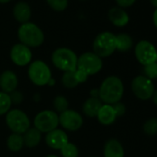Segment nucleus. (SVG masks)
<instances>
[{"label":"nucleus","instance_id":"1","mask_svg":"<svg viewBox=\"0 0 157 157\" xmlns=\"http://www.w3.org/2000/svg\"><path fill=\"white\" fill-rule=\"evenodd\" d=\"M99 91V98L105 105H114L120 102L124 94V85L117 76H109L102 82Z\"/></svg>","mask_w":157,"mask_h":157},{"label":"nucleus","instance_id":"2","mask_svg":"<svg viewBox=\"0 0 157 157\" xmlns=\"http://www.w3.org/2000/svg\"><path fill=\"white\" fill-rule=\"evenodd\" d=\"M18 37L21 44L31 47H38L44 41V34L41 28L33 22L23 23L18 30Z\"/></svg>","mask_w":157,"mask_h":157},{"label":"nucleus","instance_id":"3","mask_svg":"<svg viewBox=\"0 0 157 157\" xmlns=\"http://www.w3.org/2000/svg\"><path fill=\"white\" fill-rule=\"evenodd\" d=\"M54 66L64 72L74 71L77 69L78 56L74 51L67 47H60L56 49L51 56Z\"/></svg>","mask_w":157,"mask_h":157},{"label":"nucleus","instance_id":"4","mask_svg":"<svg viewBox=\"0 0 157 157\" xmlns=\"http://www.w3.org/2000/svg\"><path fill=\"white\" fill-rule=\"evenodd\" d=\"M94 53L101 58L108 57L117 50L116 35L110 32H103L99 33L93 44Z\"/></svg>","mask_w":157,"mask_h":157},{"label":"nucleus","instance_id":"5","mask_svg":"<svg viewBox=\"0 0 157 157\" xmlns=\"http://www.w3.org/2000/svg\"><path fill=\"white\" fill-rule=\"evenodd\" d=\"M28 76L31 82L37 86H44L52 80L49 67L42 60H35L30 64Z\"/></svg>","mask_w":157,"mask_h":157},{"label":"nucleus","instance_id":"6","mask_svg":"<svg viewBox=\"0 0 157 157\" xmlns=\"http://www.w3.org/2000/svg\"><path fill=\"white\" fill-rule=\"evenodd\" d=\"M103 67V60L94 52L83 53L78 57L77 69L88 77L98 73Z\"/></svg>","mask_w":157,"mask_h":157},{"label":"nucleus","instance_id":"7","mask_svg":"<svg viewBox=\"0 0 157 157\" xmlns=\"http://www.w3.org/2000/svg\"><path fill=\"white\" fill-rule=\"evenodd\" d=\"M6 123L13 133L23 134L30 128V119L25 112L20 109L10 110L6 116Z\"/></svg>","mask_w":157,"mask_h":157},{"label":"nucleus","instance_id":"8","mask_svg":"<svg viewBox=\"0 0 157 157\" xmlns=\"http://www.w3.org/2000/svg\"><path fill=\"white\" fill-rule=\"evenodd\" d=\"M131 90L133 94L140 100L147 101L151 99L155 91L152 81L149 80L143 75L135 77L131 82Z\"/></svg>","mask_w":157,"mask_h":157},{"label":"nucleus","instance_id":"9","mask_svg":"<svg viewBox=\"0 0 157 157\" xmlns=\"http://www.w3.org/2000/svg\"><path fill=\"white\" fill-rule=\"evenodd\" d=\"M59 125L58 115L52 110H44L38 113L34 117V128L40 132L48 133Z\"/></svg>","mask_w":157,"mask_h":157},{"label":"nucleus","instance_id":"10","mask_svg":"<svg viewBox=\"0 0 157 157\" xmlns=\"http://www.w3.org/2000/svg\"><path fill=\"white\" fill-rule=\"evenodd\" d=\"M156 53H157V49L155 48V46L151 43L146 40L140 41L136 44L134 49L136 59L142 66H146L148 64L155 62Z\"/></svg>","mask_w":157,"mask_h":157},{"label":"nucleus","instance_id":"11","mask_svg":"<svg viewBox=\"0 0 157 157\" xmlns=\"http://www.w3.org/2000/svg\"><path fill=\"white\" fill-rule=\"evenodd\" d=\"M59 124L65 129L69 131H76L80 129L83 125V119L80 113L74 110H66L58 116Z\"/></svg>","mask_w":157,"mask_h":157},{"label":"nucleus","instance_id":"12","mask_svg":"<svg viewBox=\"0 0 157 157\" xmlns=\"http://www.w3.org/2000/svg\"><path fill=\"white\" fill-rule=\"evenodd\" d=\"M32 57L33 54L31 48L21 43L14 44L10 50V58L12 62L17 66L23 67L30 64Z\"/></svg>","mask_w":157,"mask_h":157},{"label":"nucleus","instance_id":"13","mask_svg":"<svg viewBox=\"0 0 157 157\" xmlns=\"http://www.w3.org/2000/svg\"><path fill=\"white\" fill-rule=\"evenodd\" d=\"M45 142L50 148L55 150H60L65 144L68 142V137L64 130L56 128L46 133Z\"/></svg>","mask_w":157,"mask_h":157},{"label":"nucleus","instance_id":"14","mask_svg":"<svg viewBox=\"0 0 157 157\" xmlns=\"http://www.w3.org/2000/svg\"><path fill=\"white\" fill-rule=\"evenodd\" d=\"M18 77L12 70H6L0 75V88L8 94L16 91L18 87Z\"/></svg>","mask_w":157,"mask_h":157},{"label":"nucleus","instance_id":"15","mask_svg":"<svg viewBox=\"0 0 157 157\" xmlns=\"http://www.w3.org/2000/svg\"><path fill=\"white\" fill-rule=\"evenodd\" d=\"M13 16L21 24L29 22L32 17V10L30 5L23 1L18 2L13 8Z\"/></svg>","mask_w":157,"mask_h":157},{"label":"nucleus","instance_id":"16","mask_svg":"<svg viewBox=\"0 0 157 157\" xmlns=\"http://www.w3.org/2000/svg\"><path fill=\"white\" fill-rule=\"evenodd\" d=\"M108 19L117 27H124L129 21L128 14L121 8H112L108 11Z\"/></svg>","mask_w":157,"mask_h":157},{"label":"nucleus","instance_id":"17","mask_svg":"<svg viewBox=\"0 0 157 157\" xmlns=\"http://www.w3.org/2000/svg\"><path fill=\"white\" fill-rule=\"evenodd\" d=\"M125 151L123 145L117 139L108 140L104 147L105 157H124Z\"/></svg>","mask_w":157,"mask_h":157},{"label":"nucleus","instance_id":"18","mask_svg":"<svg viewBox=\"0 0 157 157\" xmlns=\"http://www.w3.org/2000/svg\"><path fill=\"white\" fill-rule=\"evenodd\" d=\"M98 121L105 126H109L113 124L116 119H117V115L116 112L113 108L112 105H103L102 107L100 108L97 116H96Z\"/></svg>","mask_w":157,"mask_h":157},{"label":"nucleus","instance_id":"19","mask_svg":"<svg viewBox=\"0 0 157 157\" xmlns=\"http://www.w3.org/2000/svg\"><path fill=\"white\" fill-rule=\"evenodd\" d=\"M102 105L103 102L99 97H90L84 102L82 105L83 114L89 117H95Z\"/></svg>","mask_w":157,"mask_h":157},{"label":"nucleus","instance_id":"20","mask_svg":"<svg viewBox=\"0 0 157 157\" xmlns=\"http://www.w3.org/2000/svg\"><path fill=\"white\" fill-rule=\"evenodd\" d=\"M23 140L24 145L28 148H34L36 147L42 139V132H40L35 128H30L25 133H23Z\"/></svg>","mask_w":157,"mask_h":157},{"label":"nucleus","instance_id":"21","mask_svg":"<svg viewBox=\"0 0 157 157\" xmlns=\"http://www.w3.org/2000/svg\"><path fill=\"white\" fill-rule=\"evenodd\" d=\"M7 145L11 151H20L24 146L23 136L18 133L10 134L7 140Z\"/></svg>","mask_w":157,"mask_h":157},{"label":"nucleus","instance_id":"22","mask_svg":"<svg viewBox=\"0 0 157 157\" xmlns=\"http://www.w3.org/2000/svg\"><path fill=\"white\" fill-rule=\"evenodd\" d=\"M117 50L119 52H128L133 44L132 38L127 33H119L116 35Z\"/></svg>","mask_w":157,"mask_h":157},{"label":"nucleus","instance_id":"23","mask_svg":"<svg viewBox=\"0 0 157 157\" xmlns=\"http://www.w3.org/2000/svg\"><path fill=\"white\" fill-rule=\"evenodd\" d=\"M61 82H62V84L67 89H73L80 84L76 78L75 70L64 72L62 78H61Z\"/></svg>","mask_w":157,"mask_h":157},{"label":"nucleus","instance_id":"24","mask_svg":"<svg viewBox=\"0 0 157 157\" xmlns=\"http://www.w3.org/2000/svg\"><path fill=\"white\" fill-rule=\"evenodd\" d=\"M12 102L10 94L0 92V116L7 114L11 107Z\"/></svg>","mask_w":157,"mask_h":157},{"label":"nucleus","instance_id":"25","mask_svg":"<svg viewBox=\"0 0 157 157\" xmlns=\"http://www.w3.org/2000/svg\"><path fill=\"white\" fill-rule=\"evenodd\" d=\"M142 129L145 134L149 136H154L157 134V118L152 117L146 120L142 126Z\"/></svg>","mask_w":157,"mask_h":157},{"label":"nucleus","instance_id":"26","mask_svg":"<svg viewBox=\"0 0 157 157\" xmlns=\"http://www.w3.org/2000/svg\"><path fill=\"white\" fill-rule=\"evenodd\" d=\"M61 155L63 157H78V150L77 146L71 142H67L60 149Z\"/></svg>","mask_w":157,"mask_h":157},{"label":"nucleus","instance_id":"27","mask_svg":"<svg viewBox=\"0 0 157 157\" xmlns=\"http://www.w3.org/2000/svg\"><path fill=\"white\" fill-rule=\"evenodd\" d=\"M47 5L55 11H64L68 6V0H46Z\"/></svg>","mask_w":157,"mask_h":157},{"label":"nucleus","instance_id":"28","mask_svg":"<svg viewBox=\"0 0 157 157\" xmlns=\"http://www.w3.org/2000/svg\"><path fill=\"white\" fill-rule=\"evenodd\" d=\"M143 76H145L151 81L157 78V63L153 62L143 66Z\"/></svg>","mask_w":157,"mask_h":157},{"label":"nucleus","instance_id":"29","mask_svg":"<svg viewBox=\"0 0 157 157\" xmlns=\"http://www.w3.org/2000/svg\"><path fill=\"white\" fill-rule=\"evenodd\" d=\"M53 104H54L55 109L59 113H62L68 109V101L67 100V98L65 96H62V95L56 96L54 99Z\"/></svg>","mask_w":157,"mask_h":157},{"label":"nucleus","instance_id":"30","mask_svg":"<svg viewBox=\"0 0 157 157\" xmlns=\"http://www.w3.org/2000/svg\"><path fill=\"white\" fill-rule=\"evenodd\" d=\"M112 105H113V108H114V110H115L116 115H117V117L123 116L126 113V106H125L124 104L118 102V103H116V104H114Z\"/></svg>","mask_w":157,"mask_h":157},{"label":"nucleus","instance_id":"31","mask_svg":"<svg viewBox=\"0 0 157 157\" xmlns=\"http://www.w3.org/2000/svg\"><path fill=\"white\" fill-rule=\"evenodd\" d=\"M10 96V99H11V102L15 103V104H20L23 100L22 94L21 93L17 92V91H14L13 93H11V94Z\"/></svg>","mask_w":157,"mask_h":157},{"label":"nucleus","instance_id":"32","mask_svg":"<svg viewBox=\"0 0 157 157\" xmlns=\"http://www.w3.org/2000/svg\"><path fill=\"white\" fill-rule=\"evenodd\" d=\"M116 2L119 6V8L125 9L131 7L136 2V0H116Z\"/></svg>","mask_w":157,"mask_h":157},{"label":"nucleus","instance_id":"33","mask_svg":"<svg viewBox=\"0 0 157 157\" xmlns=\"http://www.w3.org/2000/svg\"><path fill=\"white\" fill-rule=\"evenodd\" d=\"M152 21H153V24H154V26L156 27V29H157V9L154 10V12H153V15H152Z\"/></svg>","mask_w":157,"mask_h":157},{"label":"nucleus","instance_id":"34","mask_svg":"<svg viewBox=\"0 0 157 157\" xmlns=\"http://www.w3.org/2000/svg\"><path fill=\"white\" fill-rule=\"evenodd\" d=\"M151 99H152L153 104L157 106V90L154 91V93H153V94H152V96H151Z\"/></svg>","mask_w":157,"mask_h":157},{"label":"nucleus","instance_id":"35","mask_svg":"<svg viewBox=\"0 0 157 157\" xmlns=\"http://www.w3.org/2000/svg\"><path fill=\"white\" fill-rule=\"evenodd\" d=\"M150 1H151V5H152L153 7H155V8L157 9V0H150Z\"/></svg>","mask_w":157,"mask_h":157},{"label":"nucleus","instance_id":"36","mask_svg":"<svg viewBox=\"0 0 157 157\" xmlns=\"http://www.w3.org/2000/svg\"><path fill=\"white\" fill-rule=\"evenodd\" d=\"M11 0H0V4H7Z\"/></svg>","mask_w":157,"mask_h":157},{"label":"nucleus","instance_id":"37","mask_svg":"<svg viewBox=\"0 0 157 157\" xmlns=\"http://www.w3.org/2000/svg\"><path fill=\"white\" fill-rule=\"evenodd\" d=\"M46 157H58V156H56V155H53V154H50V155H47Z\"/></svg>","mask_w":157,"mask_h":157},{"label":"nucleus","instance_id":"38","mask_svg":"<svg viewBox=\"0 0 157 157\" xmlns=\"http://www.w3.org/2000/svg\"><path fill=\"white\" fill-rule=\"evenodd\" d=\"M155 62L157 63V53H156V58H155Z\"/></svg>","mask_w":157,"mask_h":157},{"label":"nucleus","instance_id":"39","mask_svg":"<svg viewBox=\"0 0 157 157\" xmlns=\"http://www.w3.org/2000/svg\"><path fill=\"white\" fill-rule=\"evenodd\" d=\"M82 1H86V0H82Z\"/></svg>","mask_w":157,"mask_h":157},{"label":"nucleus","instance_id":"40","mask_svg":"<svg viewBox=\"0 0 157 157\" xmlns=\"http://www.w3.org/2000/svg\"><path fill=\"white\" fill-rule=\"evenodd\" d=\"M93 157H94V156H93Z\"/></svg>","mask_w":157,"mask_h":157}]
</instances>
